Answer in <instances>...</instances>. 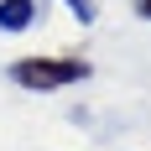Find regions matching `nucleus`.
Returning a JSON list of instances; mask_svg holds the SVG:
<instances>
[{
    "instance_id": "7ed1b4c3",
    "label": "nucleus",
    "mask_w": 151,
    "mask_h": 151,
    "mask_svg": "<svg viewBox=\"0 0 151 151\" xmlns=\"http://www.w3.org/2000/svg\"><path fill=\"white\" fill-rule=\"evenodd\" d=\"M68 11H73V21L78 26H94V16H99V0H63Z\"/></svg>"
},
{
    "instance_id": "20e7f679",
    "label": "nucleus",
    "mask_w": 151,
    "mask_h": 151,
    "mask_svg": "<svg viewBox=\"0 0 151 151\" xmlns=\"http://www.w3.org/2000/svg\"><path fill=\"white\" fill-rule=\"evenodd\" d=\"M136 16H141V21H151V0H136Z\"/></svg>"
},
{
    "instance_id": "f03ea898",
    "label": "nucleus",
    "mask_w": 151,
    "mask_h": 151,
    "mask_svg": "<svg viewBox=\"0 0 151 151\" xmlns=\"http://www.w3.org/2000/svg\"><path fill=\"white\" fill-rule=\"evenodd\" d=\"M37 21V0H0V31H26Z\"/></svg>"
},
{
    "instance_id": "f257e3e1",
    "label": "nucleus",
    "mask_w": 151,
    "mask_h": 151,
    "mask_svg": "<svg viewBox=\"0 0 151 151\" xmlns=\"http://www.w3.org/2000/svg\"><path fill=\"white\" fill-rule=\"evenodd\" d=\"M94 68L83 58H16L11 63V78L31 94H52V89H68V83H83Z\"/></svg>"
}]
</instances>
